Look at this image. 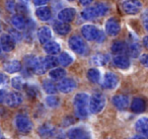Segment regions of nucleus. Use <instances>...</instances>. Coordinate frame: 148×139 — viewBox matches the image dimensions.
I'll use <instances>...</instances> for the list:
<instances>
[{
  "label": "nucleus",
  "instance_id": "3c124183",
  "mask_svg": "<svg viewBox=\"0 0 148 139\" xmlns=\"http://www.w3.org/2000/svg\"><path fill=\"white\" fill-rule=\"evenodd\" d=\"M0 33H1V25H0Z\"/></svg>",
  "mask_w": 148,
  "mask_h": 139
},
{
  "label": "nucleus",
  "instance_id": "39448f33",
  "mask_svg": "<svg viewBox=\"0 0 148 139\" xmlns=\"http://www.w3.org/2000/svg\"><path fill=\"white\" fill-rule=\"evenodd\" d=\"M27 64L29 69L33 70L36 74H39V75L44 74L48 70L46 68L44 58L42 57H34V56H31V57L27 58Z\"/></svg>",
  "mask_w": 148,
  "mask_h": 139
},
{
  "label": "nucleus",
  "instance_id": "a19ab883",
  "mask_svg": "<svg viewBox=\"0 0 148 139\" xmlns=\"http://www.w3.org/2000/svg\"><path fill=\"white\" fill-rule=\"evenodd\" d=\"M7 92H6V90H4V89H0V104L4 103Z\"/></svg>",
  "mask_w": 148,
  "mask_h": 139
},
{
  "label": "nucleus",
  "instance_id": "49530a36",
  "mask_svg": "<svg viewBox=\"0 0 148 139\" xmlns=\"http://www.w3.org/2000/svg\"><path fill=\"white\" fill-rule=\"evenodd\" d=\"M19 1H21V6H25V7H27L29 2V0H19Z\"/></svg>",
  "mask_w": 148,
  "mask_h": 139
},
{
  "label": "nucleus",
  "instance_id": "f3484780",
  "mask_svg": "<svg viewBox=\"0 0 148 139\" xmlns=\"http://www.w3.org/2000/svg\"><path fill=\"white\" fill-rule=\"evenodd\" d=\"M113 63L117 68L123 70L128 69L130 67V65H131L130 60L124 55H116L113 59Z\"/></svg>",
  "mask_w": 148,
  "mask_h": 139
},
{
  "label": "nucleus",
  "instance_id": "4c0bfd02",
  "mask_svg": "<svg viewBox=\"0 0 148 139\" xmlns=\"http://www.w3.org/2000/svg\"><path fill=\"white\" fill-rule=\"evenodd\" d=\"M52 131V128L49 126V125H45V126H43L41 129H39V132L41 133V135H48V133H51Z\"/></svg>",
  "mask_w": 148,
  "mask_h": 139
},
{
  "label": "nucleus",
  "instance_id": "a878e982",
  "mask_svg": "<svg viewBox=\"0 0 148 139\" xmlns=\"http://www.w3.org/2000/svg\"><path fill=\"white\" fill-rule=\"evenodd\" d=\"M112 53L115 55H123L126 51L128 50V47L125 42L123 41H116L112 45Z\"/></svg>",
  "mask_w": 148,
  "mask_h": 139
},
{
  "label": "nucleus",
  "instance_id": "393cba45",
  "mask_svg": "<svg viewBox=\"0 0 148 139\" xmlns=\"http://www.w3.org/2000/svg\"><path fill=\"white\" fill-rule=\"evenodd\" d=\"M81 17H82L84 21H92V19H97L99 15H97L95 6L85 7V8L81 11Z\"/></svg>",
  "mask_w": 148,
  "mask_h": 139
},
{
  "label": "nucleus",
  "instance_id": "bb28decb",
  "mask_svg": "<svg viewBox=\"0 0 148 139\" xmlns=\"http://www.w3.org/2000/svg\"><path fill=\"white\" fill-rule=\"evenodd\" d=\"M49 76L53 80H61L65 78L66 70L61 67H55L49 72Z\"/></svg>",
  "mask_w": 148,
  "mask_h": 139
},
{
  "label": "nucleus",
  "instance_id": "ea45409f",
  "mask_svg": "<svg viewBox=\"0 0 148 139\" xmlns=\"http://www.w3.org/2000/svg\"><path fill=\"white\" fill-rule=\"evenodd\" d=\"M140 62L142 63V65H144L145 67L148 68V54H144L140 58Z\"/></svg>",
  "mask_w": 148,
  "mask_h": 139
},
{
  "label": "nucleus",
  "instance_id": "6e6552de",
  "mask_svg": "<svg viewBox=\"0 0 148 139\" xmlns=\"http://www.w3.org/2000/svg\"><path fill=\"white\" fill-rule=\"evenodd\" d=\"M76 86L77 83L73 78H63L57 84L58 90L62 94H70L76 88Z\"/></svg>",
  "mask_w": 148,
  "mask_h": 139
},
{
  "label": "nucleus",
  "instance_id": "f704fd0d",
  "mask_svg": "<svg viewBox=\"0 0 148 139\" xmlns=\"http://www.w3.org/2000/svg\"><path fill=\"white\" fill-rule=\"evenodd\" d=\"M46 105L49 108H57L60 105V100L56 96H49L46 98Z\"/></svg>",
  "mask_w": 148,
  "mask_h": 139
},
{
  "label": "nucleus",
  "instance_id": "aec40b11",
  "mask_svg": "<svg viewBox=\"0 0 148 139\" xmlns=\"http://www.w3.org/2000/svg\"><path fill=\"white\" fill-rule=\"evenodd\" d=\"M53 29L55 31L56 34L60 36H66L70 33L71 31V27L69 25V23H63V21H57L56 23H54Z\"/></svg>",
  "mask_w": 148,
  "mask_h": 139
},
{
  "label": "nucleus",
  "instance_id": "2f4dec72",
  "mask_svg": "<svg viewBox=\"0 0 148 139\" xmlns=\"http://www.w3.org/2000/svg\"><path fill=\"white\" fill-rule=\"evenodd\" d=\"M109 56L103 54H97L92 57V63L99 66H103L109 62Z\"/></svg>",
  "mask_w": 148,
  "mask_h": 139
},
{
  "label": "nucleus",
  "instance_id": "5701e85b",
  "mask_svg": "<svg viewBox=\"0 0 148 139\" xmlns=\"http://www.w3.org/2000/svg\"><path fill=\"white\" fill-rule=\"evenodd\" d=\"M146 109V103L143 98H135L131 103V110L132 112L139 114V113H143Z\"/></svg>",
  "mask_w": 148,
  "mask_h": 139
},
{
  "label": "nucleus",
  "instance_id": "a18cd8bd",
  "mask_svg": "<svg viewBox=\"0 0 148 139\" xmlns=\"http://www.w3.org/2000/svg\"><path fill=\"white\" fill-rule=\"evenodd\" d=\"M143 25H144V29L146 30V32H148V17L144 19V21H143Z\"/></svg>",
  "mask_w": 148,
  "mask_h": 139
},
{
  "label": "nucleus",
  "instance_id": "79ce46f5",
  "mask_svg": "<svg viewBox=\"0 0 148 139\" xmlns=\"http://www.w3.org/2000/svg\"><path fill=\"white\" fill-rule=\"evenodd\" d=\"M78 1L82 6H89L95 0H78Z\"/></svg>",
  "mask_w": 148,
  "mask_h": 139
},
{
  "label": "nucleus",
  "instance_id": "9d476101",
  "mask_svg": "<svg viewBox=\"0 0 148 139\" xmlns=\"http://www.w3.org/2000/svg\"><path fill=\"white\" fill-rule=\"evenodd\" d=\"M106 33L108 34L111 37H115L121 31V25H120V23L116 17H111L107 21L106 23Z\"/></svg>",
  "mask_w": 148,
  "mask_h": 139
},
{
  "label": "nucleus",
  "instance_id": "37998d69",
  "mask_svg": "<svg viewBox=\"0 0 148 139\" xmlns=\"http://www.w3.org/2000/svg\"><path fill=\"white\" fill-rule=\"evenodd\" d=\"M5 81H6V76H5V74H3L2 72H0V85L4 83Z\"/></svg>",
  "mask_w": 148,
  "mask_h": 139
},
{
  "label": "nucleus",
  "instance_id": "f257e3e1",
  "mask_svg": "<svg viewBox=\"0 0 148 139\" xmlns=\"http://www.w3.org/2000/svg\"><path fill=\"white\" fill-rule=\"evenodd\" d=\"M73 106L75 114L78 118L85 119L88 115L89 96L85 92L77 94L73 98Z\"/></svg>",
  "mask_w": 148,
  "mask_h": 139
},
{
  "label": "nucleus",
  "instance_id": "412c9836",
  "mask_svg": "<svg viewBox=\"0 0 148 139\" xmlns=\"http://www.w3.org/2000/svg\"><path fill=\"white\" fill-rule=\"evenodd\" d=\"M21 63L18 61V60H10V61L6 62L3 66L4 70L7 72V73H16V72H19L21 70Z\"/></svg>",
  "mask_w": 148,
  "mask_h": 139
},
{
  "label": "nucleus",
  "instance_id": "c03bdc74",
  "mask_svg": "<svg viewBox=\"0 0 148 139\" xmlns=\"http://www.w3.org/2000/svg\"><path fill=\"white\" fill-rule=\"evenodd\" d=\"M142 43H143V46L146 48V49H148V36H146V37L143 38V40H142Z\"/></svg>",
  "mask_w": 148,
  "mask_h": 139
},
{
  "label": "nucleus",
  "instance_id": "ddd939ff",
  "mask_svg": "<svg viewBox=\"0 0 148 139\" xmlns=\"http://www.w3.org/2000/svg\"><path fill=\"white\" fill-rule=\"evenodd\" d=\"M0 44L4 52H10L15 48V40L10 34H2L0 37Z\"/></svg>",
  "mask_w": 148,
  "mask_h": 139
},
{
  "label": "nucleus",
  "instance_id": "c9c22d12",
  "mask_svg": "<svg viewBox=\"0 0 148 139\" xmlns=\"http://www.w3.org/2000/svg\"><path fill=\"white\" fill-rule=\"evenodd\" d=\"M11 85L14 89L16 90H21V88H23L25 83H23V80L21 76H15L11 79Z\"/></svg>",
  "mask_w": 148,
  "mask_h": 139
},
{
  "label": "nucleus",
  "instance_id": "a211bd4d",
  "mask_svg": "<svg viewBox=\"0 0 148 139\" xmlns=\"http://www.w3.org/2000/svg\"><path fill=\"white\" fill-rule=\"evenodd\" d=\"M44 51L47 55H57L61 51V46L55 41H50L44 45Z\"/></svg>",
  "mask_w": 148,
  "mask_h": 139
},
{
  "label": "nucleus",
  "instance_id": "58836bf2",
  "mask_svg": "<svg viewBox=\"0 0 148 139\" xmlns=\"http://www.w3.org/2000/svg\"><path fill=\"white\" fill-rule=\"evenodd\" d=\"M50 0H33V3L36 5V6H45V5H47L48 3H49Z\"/></svg>",
  "mask_w": 148,
  "mask_h": 139
},
{
  "label": "nucleus",
  "instance_id": "6ab92c4d",
  "mask_svg": "<svg viewBox=\"0 0 148 139\" xmlns=\"http://www.w3.org/2000/svg\"><path fill=\"white\" fill-rule=\"evenodd\" d=\"M36 15L42 21H48L52 19V10L51 8L47 6H41L37 8L36 10Z\"/></svg>",
  "mask_w": 148,
  "mask_h": 139
},
{
  "label": "nucleus",
  "instance_id": "473e14b6",
  "mask_svg": "<svg viewBox=\"0 0 148 139\" xmlns=\"http://www.w3.org/2000/svg\"><path fill=\"white\" fill-rule=\"evenodd\" d=\"M128 52H129L130 56L133 58H137L141 53V47L138 43H132L128 47Z\"/></svg>",
  "mask_w": 148,
  "mask_h": 139
},
{
  "label": "nucleus",
  "instance_id": "dca6fc26",
  "mask_svg": "<svg viewBox=\"0 0 148 139\" xmlns=\"http://www.w3.org/2000/svg\"><path fill=\"white\" fill-rule=\"evenodd\" d=\"M67 136L69 139H88V133L85 131V129L76 127L70 129L67 133Z\"/></svg>",
  "mask_w": 148,
  "mask_h": 139
},
{
  "label": "nucleus",
  "instance_id": "603ef678",
  "mask_svg": "<svg viewBox=\"0 0 148 139\" xmlns=\"http://www.w3.org/2000/svg\"><path fill=\"white\" fill-rule=\"evenodd\" d=\"M67 1H74V0H67Z\"/></svg>",
  "mask_w": 148,
  "mask_h": 139
},
{
  "label": "nucleus",
  "instance_id": "09e8293b",
  "mask_svg": "<svg viewBox=\"0 0 148 139\" xmlns=\"http://www.w3.org/2000/svg\"><path fill=\"white\" fill-rule=\"evenodd\" d=\"M3 50H2V47H1V44H0V54H1V52H2Z\"/></svg>",
  "mask_w": 148,
  "mask_h": 139
},
{
  "label": "nucleus",
  "instance_id": "f03ea898",
  "mask_svg": "<svg viewBox=\"0 0 148 139\" xmlns=\"http://www.w3.org/2000/svg\"><path fill=\"white\" fill-rule=\"evenodd\" d=\"M81 35L87 41H97L101 43L106 40V36L101 30L92 25H85L81 28Z\"/></svg>",
  "mask_w": 148,
  "mask_h": 139
},
{
  "label": "nucleus",
  "instance_id": "7c9ffc66",
  "mask_svg": "<svg viewBox=\"0 0 148 139\" xmlns=\"http://www.w3.org/2000/svg\"><path fill=\"white\" fill-rule=\"evenodd\" d=\"M44 61H45V65L47 69H53L59 64V60L55 57V55H48L47 57L44 58Z\"/></svg>",
  "mask_w": 148,
  "mask_h": 139
},
{
  "label": "nucleus",
  "instance_id": "b1692460",
  "mask_svg": "<svg viewBox=\"0 0 148 139\" xmlns=\"http://www.w3.org/2000/svg\"><path fill=\"white\" fill-rule=\"evenodd\" d=\"M135 129L140 134H148V118L142 117L139 118L135 123Z\"/></svg>",
  "mask_w": 148,
  "mask_h": 139
},
{
  "label": "nucleus",
  "instance_id": "9b49d317",
  "mask_svg": "<svg viewBox=\"0 0 148 139\" xmlns=\"http://www.w3.org/2000/svg\"><path fill=\"white\" fill-rule=\"evenodd\" d=\"M119 84V77L113 72H107L103 76V86L106 89H114Z\"/></svg>",
  "mask_w": 148,
  "mask_h": 139
},
{
  "label": "nucleus",
  "instance_id": "8fccbe9b",
  "mask_svg": "<svg viewBox=\"0 0 148 139\" xmlns=\"http://www.w3.org/2000/svg\"><path fill=\"white\" fill-rule=\"evenodd\" d=\"M0 139H5V138H4V137L2 136V135H1V136H0Z\"/></svg>",
  "mask_w": 148,
  "mask_h": 139
},
{
  "label": "nucleus",
  "instance_id": "cd10ccee",
  "mask_svg": "<svg viewBox=\"0 0 148 139\" xmlns=\"http://www.w3.org/2000/svg\"><path fill=\"white\" fill-rule=\"evenodd\" d=\"M58 60H59V64L63 67H67V66L71 65L74 61V58L70 55L68 52H62L61 54L58 57Z\"/></svg>",
  "mask_w": 148,
  "mask_h": 139
},
{
  "label": "nucleus",
  "instance_id": "2eb2a0df",
  "mask_svg": "<svg viewBox=\"0 0 148 139\" xmlns=\"http://www.w3.org/2000/svg\"><path fill=\"white\" fill-rule=\"evenodd\" d=\"M38 40L41 44L45 45L46 43L51 41L52 39V31L49 27H41L38 30Z\"/></svg>",
  "mask_w": 148,
  "mask_h": 139
},
{
  "label": "nucleus",
  "instance_id": "4be33fe9",
  "mask_svg": "<svg viewBox=\"0 0 148 139\" xmlns=\"http://www.w3.org/2000/svg\"><path fill=\"white\" fill-rule=\"evenodd\" d=\"M11 25H13V28L18 31H25L27 28V21H25V17H21L19 14H14L11 17Z\"/></svg>",
  "mask_w": 148,
  "mask_h": 139
},
{
  "label": "nucleus",
  "instance_id": "c756f323",
  "mask_svg": "<svg viewBox=\"0 0 148 139\" xmlns=\"http://www.w3.org/2000/svg\"><path fill=\"white\" fill-rule=\"evenodd\" d=\"M43 88H44V90H45L46 94H55L58 90V87L56 86V84L50 79L44 80Z\"/></svg>",
  "mask_w": 148,
  "mask_h": 139
},
{
  "label": "nucleus",
  "instance_id": "e433bc0d",
  "mask_svg": "<svg viewBox=\"0 0 148 139\" xmlns=\"http://www.w3.org/2000/svg\"><path fill=\"white\" fill-rule=\"evenodd\" d=\"M25 92H27V94H29V96H33V98L37 96V89H36V87L33 85L25 86Z\"/></svg>",
  "mask_w": 148,
  "mask_h": 139
},
{
  "label": "nucleus",
  "instance_id": "c85d7f7f",
  "mask_svg": "<svg viewBox=\"0 0 148 139\" xmlns=\"http://www.w3.org/2000/svg\"><path fill=\"white\" fill-rule=\"evenodd\" d=\"M87 79L92 83H97L101 80V72L97 68H90L86 73Z\"/></svg>",
  "mask_w": 148,
  "mask_h": 139
},
{
  "label": "nucleus",
  "instance_id": "423d86ee",
  "mask_svg": "<svg viewBox=\"0 0 148 139\" xmlns=\"http://www.w3.org/2000/svg\"><path fill=\"white\" fill-rule=\"evenodd\" d=\"M14 123L17 130L23 134H27L33 130V123L27 115L18 114L15 117Z\"/></svg>",
  "mask_w": 148,
  "mask_h": 139
},
{
  "label": "nucleus",
  "instance_id": "72a5a7b5",
  "mask_svg": "<svg viewBox=\"0 0 148 139\" xmlns=\"http://www.w3.org/2000/svg\"><path fill=\"white\" fill-rule=\"evenodd\" d=\"M95 6V9H97V12L99 17L106 15L110 10L109 5H108L107 3H105V2H99V3H97Z\"/></svg>",
  "mask_w": 148,
  "mask_h": 139
},
{
  "label": "nucleus",
  "instance_id": "0eeeda50",
  "mask_svg": "<svg viewBox=\"0 0 148 139\" xmlns=\"http://www.w3.org/2000/svg\"><path fill=\"white\" fill-rule=\"evenodd\" d=\"M122 10L128 15H136L141 11L142 4L139 0H126L122 3Z\"/></svg>",
  "mask_w": 148,
  "mask_h": 139
},
{
  "label": "nucleus",
  "instance_id": "864d4df0",
  "mask_svg": "<svg viewBox=\"0 0 148 139\" xmlns=\"http://www.w3.org/2000/svg\"><path fill=\"white\" fill-rule=\"evenodd\" d=\"M0 136H1V134H0Z\"/></svg>",
  "mask_w": 148,
  "mask_h": 139
},
{
  "label": "nucleus",
  "instance_id": "f8f14e48",
  "mask_svg": "<svg viewBox=\"0 0 148 139\" xmlns=\"http://www.w3.org/2000/svg\"><path fill=\"white\" fill-rule=\"evenodd\" d=\"M75 15H76V10L74 8H72V7H68V8H64L62 10H60L58 12L57 17L60 21L69 23L74 21Z\"/></svg>",
  "mask_w": 148,
  "mask_h": 139
},
{
  "label": "nucleus",
  "instance_id": "20e7f679",
  "mask_svg": "<svg viewBox=\"0 0 148 139\" xmlns=\"http://www.w3.org/2000/svg\"><path fill=\"white\" fill-rule=\"evenodd\" d=\"M106 106V96L101 92L93 94L89 98V111L92 114H99Z\"/></svg>",
  "mask_w": 148,
  "mask_h": 139
},
{
  "label": "nucleus",
  "instance_id": "de8ad7c7",
  "mask_svg": "<svg viewBox=\"0 0 148 139\" xmlns=\"http://www.w3.org/2000/svg\"><path fill=\"white\" fill-rule=\"evenodd\" d=\"M132 139H146L144 136H142V135H135V136L132 137Z\"/></svg>",
  "mask_w": 148,
  "mask_h": 139
},
{
  "label": "nucleus",
  "instance_id": "1a4fd4ad",
  "mask_svg": "<svg viewBox=\"0 0 148 139\" xmlns=\"http://www.w3.org/2000/svg\"><path fill=\"white\" fill-rule=\"evenodd\" d=\"M23 103V96L17 92H8L5 98L4 104L10 108H16Z\"/></svg>",
  "mask_w": 148,
  "mask_h": 139
},
{
  "label": "nucleus",
  "instance_id": "4468645a",
  "mask_svg": "<svg viewBox=\"0 0 148 139\" xmlns=\"http://www.w3.org/2000/svg\"><path fill=\"white\" fill-rule=\"evenodd\" d=\"M113 105L120 111H124L129 106V98L124 94H116L112 98Z\"/></svg>",
  "mask_w": 148,
  "mask_h": 139
},
{
  "label": "nucleus",
  "instance_id": "7ed1b4c3",
  "mask_svg": "<svg viewBox=\"0 0 148 139\" xmlns=\"http://www.w3.org/2000/svg\"><path fill=\"white\" fill-rule=\"evenodd\" d=\"M68 46L69 48L78 55L84 56L88 53V47L82 38L79 36H72L68 40Z\"/></svg>",
  "mask_w": 148,
  "mask_h": 139
}]
</instances>
